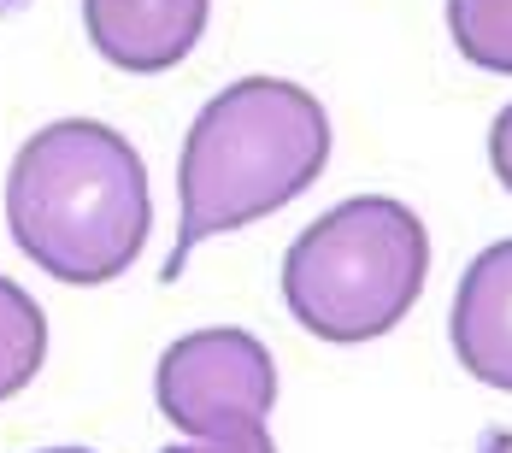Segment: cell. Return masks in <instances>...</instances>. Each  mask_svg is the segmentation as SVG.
<instances>
[{
  "label": "cell",
  "instance_id": "1",
  "mask_svg": "<svg viewBox=\"0 0 512 453\" xmlns=\"http://www.w3.org/2000/svg\"><path fill=\"white\" fill-rule=\"evenodd\" d=\"M6 230L24 259L71 289L124 277L154 230L142 153L95 118L36 130L6 171Z\"/></svg>",
  "mask_w": 512,
  "mask_h": 453
},
{
  "label": "cell",
  "instance_id": "2",
  "mask_svg": "<svg viewBox=\"0 0 512 453\" xmlns=\"http://www.w3.org/2000/svg\"><path fill=\"white\" fill-rule=\"evenodd\" d=\"M324 165H330V112L312 89L289 77H236L230 89H218L195 112L177 159L183 224L159 283H177L189 248H201L206 236L242 230L307 195L324 177Z\"/></svg>",
  "mask_w": 512,
  "mask_h": 453
},
{
  "label": "cell",
  "instance_id": "3",
  "mask_svg": "<svg viewBox=\"0 0 512 453\" xmlns=\"http://www.w3.org/2000/svg\"><path fill=\"white\" fill-rule=\"evenodd\" d=\"M430 277V236L407 201L354 195L312 218L283 253V306L318 342H377L407 318Z\"/></svg>",
  "mask_w": 512,
  "mask_h": 453
},
{
  "label": "cell",
  "instance_id": "4",
  "mask_svg": "<svg viewBox=\"0 0 512 453\" xmlns=\"http://www.w3.org/2000/svg\"><path fill=\"white\" fill-rule=\"evenodd\" d=\"M154 401L195 442L254 430L277 406V359L248 330H189L159 353Z\"/></svg>",
  "mask_w": 512,
  "mask_h": 453
},
{
  "label": "cell",
  "instance_id": "5",
  "mask_svg": "<svg viewBox=\"0 0 512 453\" xmlns=\"http://www.w3.org/2000/svg\"><path fill=\"white\" fill-rule=\"evenodd\" d=\"M212 0H83L89 42L118 71H171L206 36Z\"/></svg>",
  "mask_w": 512,
  "mask_h": 453
},
{
  "label": "cell",
  "instance_id": "6",
  "mask_svg": "<svg viewBox=\"0 0 512 453\" xmlns=\"http://www.w3.org/2000/svg\"><path fill=\"white\" fill-rule=\"evenodd\" d=\"M448 330L465 371L512 395V242H495L465 265Z\"/></svg>",
  "mask_w": 512,
  "mask_h": 453
},
{
  "label": "cell",
  "instance_id": "7",
  "mask_svg": "<svg viewBox=\"0 0 512 453\" xmlns=\"http://www.w3.org/2000/svg\"><path fill=\"white\" fill-rule=\"evenodd\" d=\"M48 365V318L12 277H0V401L24 395Z\"/></svg>",
  "mask_w": 512,
  "mask_h": 453
},
{
  "label": "cell",
  "instance_id": "8",
  "mask_svg": "<svg viewBox=\"0 0 512 453\" xmlns=\"http://www.w3.org/2000/svg\"><path fill=\"white\" fill-rule=\"evenodd\" d=\"M448 30L477 71L512 77V0H448Z\"/></svg>",
  "mask_w": 512,
  "mask_h": 453
},
{
  "label": "cell",
  "instance_id": "9",
  "mask_svg": "<svg viewBox=\"0 0 512 453\" xmlns=\"http://www.w3.org/2000/svg\"><path fill=\"white\" fill-rule=\"evenodd\" d=\"M165 453H277V442H271L265 424H254V430H236V436H218V442H177Z\"/></svg>",
  "mask_w": 512,
  "mask_h": 453
},
{
  "label": "cell",
  "instance_id": "10",
  "mask_svg": "<svg viewBox=\"0 0 512 453\" xmlns=\"http://www.w3.org/2000/svg\"><path fill=\"white\" fill-rule=\"evenodd\" d=\"M489 165H495V177L512 189V106H501V118L489 124Z\"/></svg>",
  "mask_w": 512,
  "mask_h": 453
},
{
  "label": "cell",
  "instance_id": "11",
  "mask_svg": "<svg viewBox=\"0 0 512 453\" xmlns=\"http://www.w3.org/2000/svg\"><path fill=\"white\" fill-rule=\"evenodd\" d=\"M48 453H89V448H48Z\"/></svg>",
  "mask_w": 512,
  "mask_h": 453
}]
</instances>
